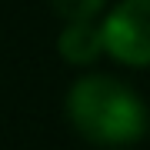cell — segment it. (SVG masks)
Returning a JSON list of instances; mask_svg holds the SVG:
<instances>
[{
  "label": "cell",
  "mask_w": 150,
  "mask_h": 150,
  "mask_svg": "<svg viewBox=\"0 0 150 150\" xmlns=\"http://www.w3.org/2000/svg\"><path fill=\"white\" fill-rule=\"evenodd\" d=\"M67 120L74 130L100 147H127L144 140L150 117L144 100L127 83L113 77L93 74L70 87L67 93Z\"/></svg>",
  "instance_id": "6da1fadb"
},
{
  "label": "cell",
  "mask_w": 150,
  "mask_h": 150,
  "mask_svg": "<svg viewBox=\"0 0 150 150\" xmlns=\"http://www.w3.org/2000/svg\"><path fill=\"white\" fill-rule=\"evenodd\" d=\"M107 54L127 67H150V0H120L103 17Z\"/></svg>",
  "instance_id": "7a4b0ae2"
},
{
  "label": "cell",
  "mask_w": 150,
  "mask_h": 150,
  "mask_svg": "<svg viewBox=\"0 0 150 150\" xmlns=\"http://www.w3.org/2000/svg\"><path fill=\"white\" fill-rule=\"evenodd\" d=\"M60 57L67 64H93L97 57L107 50L103 40V23L97 20H83V23H67L60 33Z\"/></svg>",
  "instance_id": "3957f363"
},
{
  "label": "cell",
  "mask_w": 150,
  "mask_h": 150,
  "mask_svg": "<svg viewBox=\"0 0 150 150\" xmlns=\"http://www.w3.org/2000/svg\"><path fill=\"white\" fill-rule=\"evenodd\" d=\"M107 0H50L57 17H64L67 23H83V20H97V13L103 10Z\"/></svg>",
  "instance_id": "277c9868"
}]
</instances>
